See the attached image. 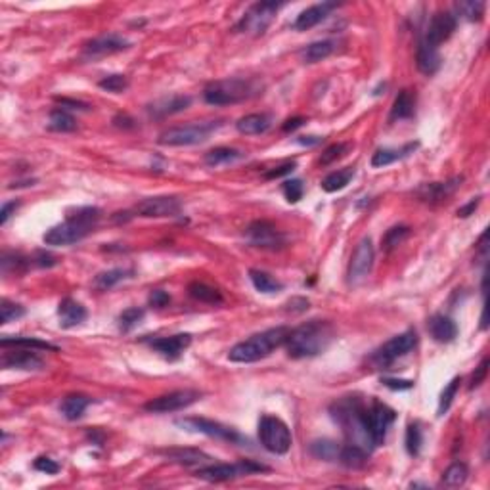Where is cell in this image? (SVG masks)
Returning a JSON list of instances; mask_svg holds the SVG:
<instances>
[{
  "mask_svg": "<svg viewBox=\"0 0 490 490\" xmlns=\"http://www.w3.org/2000/svg\"><path fill=\"white\" fill-rule=\"evenodd\" d=\"M130 47V42L121 35L110 33V35H102L96 37L93 40H88L84 45V58H100V56H110L123 52Z\"/></svg>",
  "mask_w": 490,
  "mask_h": 490,
  "instance_id": "18",
  "label": "cell"
},
{
  "mask_svg": "<svg viewBox=\"0 0 490 490\" xmlns=\"http://www.w3.org/2000/svg\"><path fill=\"white\" fill-rule=\"evenodd\" d=\"M460 383H462V378H454V380L444 387V391L441 393V398H439V416H444V414L448 412V408L452 406L454 397H456V393H458V389H460Z\"/></svg>",
  "mask_w": 490,
  "mask_h": 490,
  "instance_id": "45",
  "label": "cell"
},
{
  "mask_svg": "<svg viewBox=\"0 0 490 490\" xmlns=\"http://www.w3.org/2000/svg\"><path fill=\"white\" fill-rule=\"evenodd\" d=\"M335 8H337L335 2H322V4H315V6H310V8L303 10V12L297 16L295 21H293V29H295V31H308V29L316 27V25H318L320 21H324V19L330 16V12Z\"/></svg>",
  "mask_w": 490,
  "mask_h": 490,
  "instance_id": "21",
  "label": "cell"
},
{
  "mask_svg": "<svg viewBox=\"0 0 490 490\" xmlns=\"http://www.w3.org/2000/svg\"><path fill=\"white\" fill-rule=\"evenodd\" d=\"M373 259H376L373 243L370 238H362L352 253L351 265H349V286L358 287L368 280L371 267H373Z\"/></svg>",
  "mask_w": 490,
  "mask_h": 490,
  "instance_id": "12",
  "label": "cell"
},
{
  "mask_svg": "<svg viewBox=\"0 0 490 490\" xmlns=\"http://www.w3.org/2000/svg\"><path fill=\"white\" fill-rule=\"evenodd\" d=\"M33 467H35L37 471L47 473V475H56V473L60 471V465H58L54 460L47 458V456H40V458H37V460H35V463H33Z\"/></svg>",
  "mask_w": 490,
  "mask_h": 490,
  "instance_id": "54",
  "label": "cell"
},
{
  "mask_svg": "<svg viewBox=\"0 0 490 490\" xmlns=\"http://www.w3.org/2000/svg\"><path fill=\"white\" fill-rule=\"evenodd\" d=\"M144 316H146V310L138 308V306H130L127 310H123L119 315V330L129 333L130 330H134L144 320Z\"/></svg>",
  "mask_w": 490,
  "mask_h": 490,
  "instance_id": "43",
  "label": "cell"
},
{
  "mask_svg": "<svg viewBox=\"0 0 490 490\" xmlns=\"http://www.w3.org/2000/svg\"><path fill=\"white\" fill-rule=\"evenodd\" d=\"M460 184H462V176H456V178L448 180V182H433V184L421 186L417 190V195L421 199H426V201H439V199H444L446 195L452 194Z\"/></svg>",
  "mask_w": 490,
  "mask_h": 490,
  "instance_id": "27",
  "label": "cell"
},
{
  "mask_svg": "<svg viewBox=\"0 0 490 490\" xmlns=\"http://www.w3.org/2000/svg\"><path fill=\"white\" fill-rule=\"evenodd\" d=\"M416 148H417V144H406L404 148H400V149H391V148L378 149V151L373 154V158H371V167L380 169V167L391 165V163H395V161H398V159L410 156V154H412V151H414Z\"/></svg>",
  "mask_w": 490,
  "mask_h": 490,
  "instance_id": "31",
  "label": "cell"
},
{
  "mask_svg": "<svg viewBox=\"0 0 490 490\" xmlns=\"http://www.w3.org/2000/svg\"><path fill=\"white\" fill-rule=\"evenodd\" d=\"M333 419L343 427V433L349 443L362 446L364 450H371L376 444L370 433L368 408H364L358 398H341L332 406Z\"/></svg>",
  "mask_w": 490,
  "mask_h": 490,
  "instance_id": "2",
  "label": "cell"
},
{
  "mask_svg": "<svg viewBox=\"0 0 490 490\" xmlns=\"http://www.w3.org/2000/svg\"><path fill=\"white\" fill-rule=\"evenodd\" d=\"M56 100L62 103V106H69V108H73V110H90L88 103L79 102V100H67V98H56Z\"/></svg>",
  "mask_w": 490,
  "mask_h": 490,
  "instance_id": "61",
  "label": "cell"
},
{
  "mask_svg": "<svg viewBox=\"0 0 490 490\" xmlns=\"http://www.w3.org/2000/svg\"><path fill=\"white\" fill-rule=\"evenodd\" d=\"M58 315H60V326L69 330V328L83 324L86 320V308L71 297H65L58 306Z\"/></svg>",
  "mask_w": 490,
  "mask_h": 490,
  "instance_id": "22",
  "label": "cell"
},
{
  "mask_svg": "<svg viewBox=\"0 0 490 490\" xmlns=\"http://www.w3.org/2000/svg\"><path fill=\"white\" fill-rule=\"evenodd\" d=\"M165 454L169 460L180 463V465H186V467L204 465V463L211 462V456L201 452V450H197V448H171V450H167Z\"/></svg>",
  "mask_w": 490,
  "mask_h": 490,
  "instance_id": "28",
  "label": "cell"
},
{
  "mask_svg": "<svg viewBox=\"0 0 490 490\" xmlns=\"http://www.w3.org/2000/svg\"><path fill=\"white\" fill-rule=\"evenodd\" d=\"M297 163L295 161H286L284 165L280 167H274V169H270V171H267L265 173V180H274V178H280V176H286V175H291L293 171H295Z\"/></svg>",
  "mask_w": 490,
  "mask_h": 490,
  "instance_id": "52",
  "label": "cell"
},
{
  "mask_svg": "<svg viewBox=\"0 0 490 490\" xmlns=\"http://www.w3.org/2000/svg\"><path fill=\"white\" fill-rule=\"evenodd\" d=\"M349 148H351V144H343V142L333 144V146H330V148L322 151V156H320V165H332L333 161L341 159L343 156L349 151Z\"/></svg>",
  "mask_w": 490,
  "mask_h": 490,
  "instance_id": "50",
  "label": "cell"
},
{
  "mask_svg": "<svg viewBox=\"0 0 490 490\" xmlns=\"http://www.w3.org/2000/svg\"><path fill=\"white\" fill-rule=\"evenodd\" d=\"M395 419H397V412L393 408H389L380 400L371 402V406L368 408V421H370V433L376 446L385 443L389 427L393 426Z\"/></svg>",
  "mask_w": 490,
  "mask_h": 490,
  "instance_id": "16",
  "label": "cell"
},
{
  "mask_svg": "<svg viewBox=\"0 0 490 490\" xmlns=\"http://www.w3.org/2000/svg\"><path fill=\"white\" fill-rule=\"evenodd\" d=\"M287 335H289V330L286 326L270 328L267 332L257 333L249 339L234 345L228 352V358L232 362H238V364H251V362L262 360V358H267L276 351L278 347L286 345Z\"/></svg>",
  "mask_w": 490,
  "mask_h": 490,
  "instance_id": "4",
  "label": "cell"
},
{
  "mask_svg": "<svg viewBox=\"0 0 490 490\" xmlns=\"http://www.w3.org/2000/svg\"><path fill=\"white\" fill-rule=\"evenodd\" d=\"M2 349H8V347H23V349H33V351H52L58 352V347L52 343L42 341L37 337H4L0 341Z\"/></svg>",
  "mask_w": 490,
  "mask_h": 490,
  "instance_id": "35",
  "label": "cell"
},
{
  "mask_svg": "<svg viewBox=\"0 0 490 490\" xmlns=\"http://www.w3.org/2000/svg\"><path fill=\"white\" fill-rule=\"evenodd\" d=\"M487 373H489V358H482L481 364L475 368L471 376V381H469V389H477L481 387V383L487 380Z\"/></svg>",
  "mask_w": 490,
  "mask_h": 490,
  "instance_id": "53",
  "label": "cell"
},
{
  "mask_svg": "<svg viewBox=\"0 0 490 490\" xmlns=\"http://www.w3.org/2000/svg\"><path fill=\"white\" fill-rule=\"evenodd\" d=\"M245 238L251 245L260 247V249L276 251L286 245V236L269 221L251 222L245 230Z\"/></svg>",
  "mask_w": 490,
  "mask_h": 490,
  "instance_id": "14",
  "label": "cell"
},
{
  "mask_svg": "<svg viewBox=\"0 0 490 490\" xmlns=\"http://www.w3.org/2000/svg\"><path fill=\"white\" fill-rule=\"evenodd\" d=\"M479 204H481V197H475V199H471L467 205H463V207H460L458 209V217H462V219H467L469 215L475 213V209L479 207Z\"/></svg>",
  "mask_w": 490,
  "mask_h": 490,
  "instance_id": "58",
  "label": "cell"
},
{
  "mask_svg": "<svg viewBox=\"0 0 490 490\" xmlns=\"http://www.w3.org/2000/svg\"><path fill=\"white\" fill-rule=\"evenodd\" d=\"M272 127V117L269 113H249L245 117H241L238 123H236V129L241 134H247V136H253V134H262Z\"/></svg>",
  "mask_w": 490,
  "mask_h": 490,
  "instance_id": "26",
  "label": "cell"
},
{
  "mask_svg": "<svg viewBox=\"0 0 490 490\" xmlns=\"http://www.w3.org/2000/svg\"><path fill=\"white\" fill-rule=\"evenodd\" d=\"M282 192H284V195H286V199L289 204H297V201L303 197L305 188H303V182H301L299 178H291V180H286V182H284Z\"/></svg>",
  "mask_w": 490,
  "mask_h": 490,
  "instance_id": "51",
  "label": "cell"
},
{
  "mask_svg": "<svg viewBox=\"0 0 490 490\" xmlns=\"http://www.w3.org/2000/svg\"><path fill=\"white\" fill-rule=\"evenodd\" d=\"M257 94V86L247 81V79H222V81H213L205 86L204 100L209 106H232V103H240L243 100H249L251 96Z\"/></svg>",
  "mask_w": 490,
  "mask_h": 490,
  "instance_id": "5",
  "label": "cell"
},
{
  "mask_svg": "<svg viewBox=\"0 0 490 490\" xmlns=\"http://www.w3.org/2000/svg\"><path fill=\"white\" fill-rule=\"evenodd\" d=\"M0 364L4 370H23V371H37L45 368V362L38 356L37 352L33 351H14L4 352Z\"/></svg>",
  "mask_w": 490,
  "mask_h": 490,
  "instance_id": "19",
  "label": "cell"
},
{
  "mask_svg": "<svg viewBox=\"0 0 490 490\" xmlns=\"http://www.w3.org/2000/svg\"><path fill=\"white\" fill-rule=\"evenodd\" d=\"M417 345V333L414 330H408V332L395 335L393 339H389L385 345H381L378 351L373 352L371 360L376 362L380 368H385L389 364H393L398 358H402L404 354L412 351Z\"/></svg>",
  "mask_w": 490,
  "mask_h": 490,
  "instance_id": "11",
  "label": "cell"
},
{
  "mask_svg": "<svg viewBox=\"0 0 490 490\" xmlns=\"http://www.w3.org/2000/svg\"><path fill=\"white\" fill-rule=\"evenodd\" d=\"M339 452H341V446L332 439H318V441L310 443V454L318 460L335 462L339 458Z\"/></svg>",
  "mask_w": 490,
  "mask_h": 490,
  "instance_id": "36",
  "label": "cell"
},
{
  "mask_svg": "<svg viewBox=\"0 0 490 490\" xmlns=\"http://www.w3.org/2000/svg\"><path fill=\"white\" fill-rule=\"evenodd\" d=\"M416 64H417V69H419L424 75H427V77L435 75L437 71H439V67H441V54H439V48L427 45L426 40L421 38L419 45H417Z\"/></svg>",
  "mask_w": 490,
  "mask_h": 490,
  "instance_id": "25",
  "label": "cell"
},
{
  "mask_svg": "<svg viewBox=\"0 0 490 490\" xmlns=\"http://www.w3.org/2000/svg\"><path fill=\"white\" fill-rule=\"evenodd\" d=\"M467 477H469L467 465L463 462H456L450 467L444 469L443 485L444 487H450V489H456V487H462L463 482L467 481Z\"/></svg>",
  "mask_w": 490,
  "mask_h": 490,
  "instance_id": "41",
  "label": "cell"
},
{
  "mask_svg": "<svg viewBox=\"0 0 490 490\" xmlns=\"http://www.w3.org/2000/svg\"><path fill=\"white\" fill-rule=\"evenodd\" d=\"M414 108H416V100L410 90H400L398 96L395 98L393 110H391V119H408L414 115Z\"/></svg>",
  "mask_w": 490,
  "mask_h": 490,
  "instance_id": "37",
  "label": "cell"
},
{
  "mask_svg": "<svg viewBox=\"0 0 490 490\" xmlns=\"http://www.w3.org/2000/svg\"><path fill=\"white\" fill-rule=\"evenodd\" d=\"M88 404H90V398L88 397H84V395H69V397H65L64 400H62L60 410H62L65 419L75 421V419H79V417L83 416L84 410L88 408Z\"/></svg>",
  "mask_w": 490,
  "mask_h": 490,
  "instance_id": "34",
  "label": "cell"
},
{
  "mask_svg": "<svg viewBox=\"0 0 490 490\" xmlns=\"http://www.w3.org/2000/svg\"><path fill=\"white\" fill-rule=\"evenodd\" d=\"M37 260L38 267H54L56 265V257L54 255H50V253H45V251H40V253H37Z\"/></svg>",
  "mask_w": 490,
  "mask_h": 490,
  "instance_id": "60",
  "label": "cell"
},
{
  "mask_svg": "<svg viewBox=\"0 0 490 490\" xmlns=\"http://www.w3.org/2000/svg\"><path fill=\"white\" fill-rule=\"evenodd\" d=\"M188 293L192 299L199 301V303H207V305H221L222 293L217 287H211L204 284V282H192L188 286Z\"/></svg>",
  "mask_w": 490,
  "mask_h": 490,
  "instance_id": "32",
  "label": "cell"
},
{
  "mask_svg": "<svg viewBox=\"0 0 490 490\" xmlns=\"http://www.w3.org/2000/svg\"><path fill=\"white\" fill-rule=\"evenodd\" d=\"M354 176V171L352 169H341V171H335L332 175H328L322 180V190L328 192V194H333V192H339L343 190L345 186L349 184Z\"/></svg>",
  "mask_w": 490,
  "mask_h": 490,
  "instance_id": "40",
  "label": "cell"
},
{
  "mask_svg": "<svg viewBox=\"0 0 490 490\" xmlns=\"http://www.w3.org/2000/svg\"><path fill=\"white\" fill-rule=\"evenodd\" d=\"M306 123L305 117H293V119H287L286 123H284V132H293V130H297L299 127H303Z\"/></svg>",
  "mask_w": 490,
  "mask_h": 490,
  "instance_id": "59",
  "label": "cell"
},
{
  "mask_svg": "<svg viewBox=\"0 0 490 490\" xmlns=\"http://www.w3.org/2000/svg\"><path fill=\"white\" fill-rule=\"evenodd\" d=\"M148 303L154 306V308H163V306L171 303V295H169L167 291H163V289H154V291L149 293Z\"/></svg>",
  "mask_w": 490,
  "mask_h": 490,
  "instance_id": "55",
  "label": "cell"
},
{
  "mask_svg": "<svg viewBox=\"0 0 490 490\" xmlns=\"http://www.w3.org/2000/svg\"><path fill=\"white\" fill-rule=\"evenodd\" d=\"M406 450L410 456H417L421 450V444H424V433L417 424H410L406 429Z\"/></svg>",
  "mask_w": 490,
  "mask_h": 490,
  "instance_id": "49",
  "label": "cell"
},
{
  "mask_svg": "<svg viewBox=\"0 0 490 490\" xmlns=\"http://www.w3.org/2000/svg\"><path fill=\"white\" fill-rule=\"evenodd\" d=\"M18 207H19L18 201H10V204L2 205V209H0V224H2V226L8 222V219L12 217V213H14Z\"/></svg>",
  "mask_w": 490,
  "mask_h": 490,
  "instance_id": "57",
  "label": "cell"
},
{
  "mask_svg": "<svg viewBox=\"0 0 490 490\" xmlns=\"http://www.w3.org/2000/svg\"><path fill=\"white\" fill-rule=\"evenodd\" d=\"M381 383L385 385V387L393 389V391H406V389H412V381L408 380H393V378H383L381 380Z\"/></svg>",
  "mask_w": 490,
  "mask_h": 490,
  "instance_id": "56",
  "label": "cell"
},
{
  "mask_svg": "<svg viewBox=\"0 0 490 490\" xmlns=\"http://www.w3.org/2000/svg\"><path fill=\"white\" fill-rule=\"evenodd\" d=\"M456 8L465 19L479 21L482 18V14H485V2H481V0H467V2H460Z\"/></svg>",
  "mask_w": 490,
  "mask_h": 490,
  "instance_id": "48",
  "label": "cell"
},
{
  "mask_svg": "<svg viewBox=\"0 0 490 490\" xmlns=\"http://www.w3.org/2000/svg\"><path fill=\"white\" fill-rule=\"evenodd\" d=\"M180 209H182V204L175 195H156V197L142 199L134 207V213L146 219H167V217H178Z\"/></svg>",
  "mask_w": 490,
  "mask_h": 490,
  "instance_id": "15",
  "label": "cell"
},
{
  "mask_svg": "<svg viewBox=\"0 0 490 490\" xmlns=\"http://www.w3.org/2000/svg\"><path fill=\"white\" fill-rule=\"evenodd\" d=\"M259 439L260 444L269 450L270 454L284 456L291 448V431L286 421L280 417L262 416L259 421Z\"/></svg>",
  "mask_w": 490,
  "mask_h": 490,
  "instance_id": "7",
  "label": "cell"
},
{
  "mask_svg": "<svg viewBox=\"0 0 490 490\" xmlns=\"http://www.w3.org/2000/svg\"><path fill=\"white\" fill-rule=\"evenodd\" d=\"M240 158H243V154H241L240 149L224 148V146H221V148H215L205 154V165L219 167V165H224V163H232V161H236V159Z\"/></svg>",
  "mask_w": 490,
  "mask_h": 490,
  "instance_id": "39",
  "label": "cell"
},
{
  "mask_svg": "<svg viewBox=\"0 0 490 490\" xmlns=\"http://www.w3.org/2000/svg\"><path fill=\"white\" fill-rule=\"evenodd\" d=\"M249 280H251V284H253V287H255L259 293H267V295H270V293H278V291H282V289H284V284H282V282H278L276 278L270 276L269 272H265V270L251 269Z\"/></svg>",
  "mask_w": 490,
  "mask_h": 490,
  "instance_id": "30",
  "label": "cell"
},
{
  "mask_svg": "<svg viewBox=\"0 0 490 490\" xmlns=\"http://www.w3.org/2000/svg\"><path fill=\"white\" fill-rule=\"evenodd\" d=\"M221 127V121H209V123H192L184 127H173V129L163 130L159 134V144L161 146H195L201 144L211 136V132Z\"/></svg>",
  "mask_w": 490,
  "mask_h": 490,
  "instance_id": "6",
  "label": "cell"
},
{
  "mask_svg": "<svg viewBox=\"0 0 490 490\" xmlns=\"http://www.w3.org/2000/svg\"><path fill=\"white\" fill-rule=\"evenodd\" d=\"M129 274H132V272H130V270H125V269L106 270V272H100L98 276L94 278V287H96V289H100V291H108V289H111V287L117 286L119 282H123V280L130 278Z\"/></svg>",
  "mask_w": 490,
  "mask_h": 490,
  "instance_id": "38",
  "label": "cell"
},
{
  "mask_svg": "<svg viewBox=\"0 0 490 490\" xmlns=\"http://www.w3.org/2000/svg\"><path fill=\"white\" fill-rule=\"evenodd\" d=\"M176 426L182 427L186 431L192 433H201V435L226 441V443H240L241 437L228 426H222L219 421L207 419V417H184V419H176Z\"/></svg>",
  "mask_w": 490,
  "mask_h": 490,
  "instance_id": "13",
  "label": "cell"
},
{
  "mask_svg": "<svg viewBox=\"0 0 490 490\" xmlns=\"http://www.w3.org/2000/svg\"><path fill=\"white\" fill-rule=\"evenodd\" d=\"M48 129L54 132H73L77 129V121L65 110H54L48 119Z\"/></svg>",
  "mask_w": 490,
  "mask_h": 490,
  "instance_id": "42",
  "label": "cell"
},
{
  "mask_svg": "<svg viewBox=\"0 0 490 490\" xmlns=\"http://www.w3.org/2000/svg\"><path fill=\"white\" fill-rule=\"evenodd\" d=\"M282 6H284V2H257V4H253L243 14L240 23L236 25V31L259 37V35H262L269 29L270 23L276 18L278 10L282 8Z\"/></svg>",
  "mask_w": 490,
  "mask_h": 490,
  "instance_id": "8",
  "label": "cell"
},
{
  "mask_svg": "<svg viewBox=\"0 0 490 490\" xmlns=\"http://www.w3.org/2000/svg\"><path fill=\"white\" fill-rule=\"evenodd\" d=\"M255 471H269V467L243 460L240 463H211L207 467H199L195 475L207 482H222L236 479L240 475H251Z\"/></svg>",
  "mask_w": 490,
  "mask_h": 490,
  "instance_id": "9",
  "label": "cell"
},
{
  "mask_svg": "<svg viewBox=\"0 0 490 490\" xmlns=\"http://www.w3.org/2000/svg\"><path fill=\"white\" fill-rule=\"evenodd\" d=\"M98 86H100V88H103V90H108V93L121 94L129 88V79L121 73L108 75V77H103L102 81L98 83Z\"/></svg>",
  "mask_w": 490,
  "mask_h": 490,
  "instance_id": "46",
  "label": "cell"
},
{
  "mask_svg": "<svg viewBox=\"0 0 490 490\" xmlns=\"http://www.w3.org/2000/svg\"><path fill=\"white\" fill-rule=\"evenodd\" d=\"M408 236H410V226H404V224H400V226H393V228H389L387 234L383 236V249L385 251H393L397 245H400L402 241L406 240Z\"/></svg>",
  "mask_w": 490,
  "mask_h": 490,
  "instance_id": "44",
  "label": "cell"
},
{
  "mask_svg": "<svg viewBox=\"0 0 490 490\" xmlns=\"http://www.w3.org/2000/svg\"><path fill=\"white\" fill-rule=\"evenodd\" d=\"M335 50L333 40H318V42H310L308 47H305L299 52V58L303 64H318L326 58H330Z\"/></svg>",
  "mask_w": 490,
  "mask_h": 490,
  "instance_id": "29",
  "label": "cell"
},
{
  "mask_svg": "<svg viewBox=\"0 0 490 490\" xmlns=\"http://www.w3.org/2000/svg\"><path fill=\"white\" fill-rule=\"evenodd\" d=\"M427 330L431 333V337L439 343H450L456 339L458 335V326L450 316L435 315L429 318L427 322Z\"/></svg>",
  "mask_w": 490,
  "mask_h": 490,
  "instance_id": "23",
  "label": "cell"
},
{
  "mask_svg": "<svg viewBox=\"0 0 490 490\" xmlns=\"http://www.w3.org/2000/svg\"><path fill=\"white\" fill-rule=\"evenodd\" d=\"M23 315H25V308L21 305H16V303L8 301V299L0 301V324L14 322V320H18Z\"/></svg>",
  "mask_w": 490,
  "mask_h": 490,
  "instance_id": "47",
  "label": "cell"
},
{
  "mask_svg": "<svg viewBox=\"0 0 490 490\" xmlns=\"http://www.w3.org/2000/svg\"><path fill=\"white\" fill-rule=\"evenodd\" d=\"M190 103H192L190 96H171V98H161L158 102H154L148 108V111L151 117L161 119V117H167V115H175V113L188 110Z\"/></svg>",
  "mask_w": 490,
  "mask_h": 490,
  "instance_id": "24",
  "label": "cell"
},
{
  "mask_svg": "<svg viewBox=\"0 0 490 490\" xmlns=\"http://www.w3.org/2000/svg\"><path fill=\"white\" fill-rule=\"evenodd\" d=\"M201 397H204V393H199L195 389H180V391H173V393H167L158 398H151L144 408L151 414H171V412H180L184 408L192 406L197 400H201Z\"/></svg>",
  "mask_w": 490,
  "mask_h": 490,
  "instance_id": "10",
  "label": "cell"
},
{
  "mask_svg": "<svg viewBox=\"0 0 490 490\" xmlns=\"http://www.w3.org/2000/svg\"><path fill=\"white\" fill-rule=\"evenodd\" d=\"M456 25H458L456 16H452L450 12H437L435 16L431 18V21H429V25H427L424 40H426L427 45L439 48V45H443L444 40H448V38L452 37Z\"/></svg>",
  "mask_w": 490,
  "mask_h": 490,
  "instance_id": "17",
  "label": "cell"
},
{
  "mask_svg": "<svg viewBox=\"0 0 490 490\" xmlns=\"http://www.w3.org/2000/svg\"><path fill=\"white\" fill-rule=\"evenodd\" d=\"M337 460L349 469H362L368 463V450H364L362 446H356V444H349V446L341 448Z\"/></svg>",
  "mask_w": 490,
  "mask_h": 490,
  "instance_id": "33",
  "label": "cell"
},
{
  "mask_svg": "<svg viewBox=\"0 0 490 490\" xmlns=\"http://www.w3.org/2000/svg\"><path fill=\"white\" fill-rule=\"evenodd\" d=\"M192 335L190 333H176L171 337H159L149 343L154 351H158L161 356H165L167 360H176L182 356V352L190 347Z\"/></svg>",
  "mask_w": 490,
  "mask_h": 490,
  "instance_id": "20",
  "label": "cell"
},
{
  "mask_svg": "<svg viewBox=\"0 0 490 490\" xmlns=\"http://www.w3.org/2000/svg\"><path fill=\"white\" fill-rule=\"evenodd\" d=\"M333 328L324 320H310L295 330H289L286 339L287 354L291 358H313L318 356L332 345Z\"/></svg>",
  "mask_w": 490,
  "mask_h": 490,
  "instance_id": "1",
  "label": "cell"
},
{
  "mask_svg": "<svg viewBox=\"0 0 490 490\" xmlns=\"http://www.w3.org/2000/svg\"><path fill=\"white\" fill-rule=\"evenodd\" d=\"M100 221V209L96 207H84L77 213L69 215L62 224H56L42 236L47 245H71L77 241L84 240L90 232L96 228Z\"/></svg>",
  "mask_w": 490,
  "mask_h": 490,
  "instance_id": "3",
  "label": "cell"
}]
</instances>
